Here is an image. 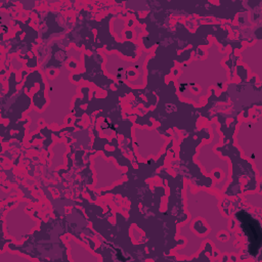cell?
Wrapping results in <instances>:
<instances>
[{
	"mask_svg": "<svg viewBox=\"0 0 262 262\" xmlns=\"http://www.w3.org/2000/svg\"><path fill=\"white\" fill-rule=\"evenodd\" d=\"M238 219L241 220L242 228L244 232L246 233L249 242H250V254L256 255L262 241V234H261V228L260 224L256 219H253L248 213L246 212H239L238 215H236Z\"/></svg>",
	"mask_w": 262,
	"mask_h": 262,
	"instance_id": "6da1fadb",
	"label": "cell"
}]
</instances>
